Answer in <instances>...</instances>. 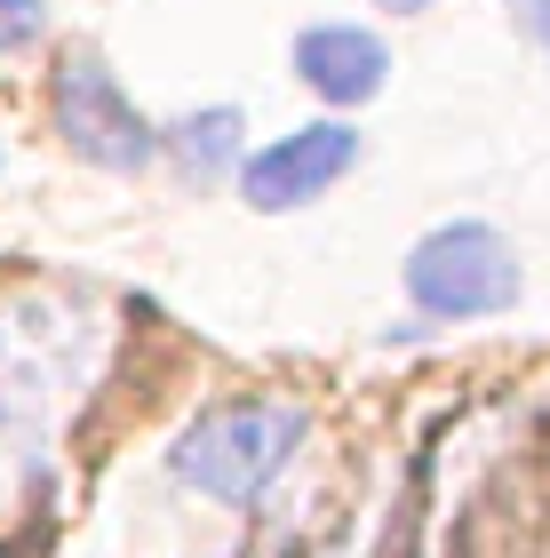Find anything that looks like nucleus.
<instances>
[{
    "instance_id": "nucleus-5",
    "label": "nucleus",
    "mask_w": 550,
    "mask_h": 558,
    "mask_svg": "<svg viewBox=\"0 0 550 558\" xmlns=\"http://www.w3.org/2000/svg\"><path fill=\"white\" fill-rule=\"evenodd\" d=\"M359 168V129H343V120H311V129L295 136H271L264 151H247L240 160V192L256 216H288V208H311V199H328V184Z\"/></svg>"
},
{
    "instance_id": "nucleus-8",
    "label": "nucleus",
    "mask_w": 550,
    "mask_h": 558,
    "mask_svg": "<svg viewBox=\"0 0 550 558\" xmlns=\"http://www.w3.org/2000/svg\"><path fill=\"white\" fill-rule=\"evenodd\" d=\"M48 33V0H0V57H24Z\"/></svg>"
},
{
    "instance_id": "nucleus-4",
    "label": "nucleus",
    "mask_w": 550,
    "mask_h": 558,
    "mask_svg": "<svg viewBox=\"0 0 550 558\" xmlns=\"http://www.w3.org/2000/svg\"><path fill=\"white\" fill-rule=\"evenodd\" d=\"M57 136L105 175H144L160 160V129L129 105V88L105 72V57H64L57 64Z\"/></svg>"
},
{
    "instance_id": "nucleus-10",
    "label": "nucleus",
    "mask_w": 550,
    "mask_h": 558,
    "mask_svg": "<svg viewBox=\"0 0 550 558\" xmlns=\"http://www.w3.org/2000/svg\"><path fill=\"white\" fill-rule=\"evenodd\" d=\"M375 9H391V16H415V9H431V0H375Z\"/></svg>"
},
{
    "instance_id": "nucleus-2",
    "label": "nucleus",
    "mask_w": 550,
    "mask_h": 558,
    "mask_svg": "<svg viewBox=\"0 0 550 558\" xmlns=\"http://www.w3.org/2000/svg\"><path fill=\"white\" fill-rule=\"evenodd\" d=\"M304 408H280V399H232V408H208L184 439H176V478L208 502H264L288 478L295 447H304Z\"/></svg>"
},
{
    "instance_id": "nucleus-3",
    "label": "nucleus",
    "mask_w": 550,
    "mask_h": 558,
    "mask_svg": "<svg viewBox=\"0 0 550 558\" xmlns=\"http://www.w3.org/2000/svg\"><path fill=\"white\" fill-rule=\"evenodd\" d=\"M407 303L423 319H494L518 303V256L494 223H439L407 247Z\"/></svg>"
},
{
    "instance_id": "nucleus-7",
    "label": "nucleus",
    "mask_w": 550,
    "mask_h": 558,
    "mask_svg": "<svg viewBox=\"0 0 550 558\" xmlns=\"http://www.w3.org/2000/svg\"><path fill=\"white\" fill-rule=\"evenodd\" d=\"M240 129L247 120L232 112V105H208V112H192V120H176L168 129V151H176V168L192 175V184H216V175H232L247 151H240Z\"/></svg>"
},
{
    "instance_id": "nucleus-9",
    "label": "nucleus",
    "mask_w": 550,
    "mask_h": 558,
    "mask_svg": "<svg viewBox=\"0 0 550 558\" xmlns=\"http://www.w3.org/2000/svg\"><path fill=\"white\" fill-rule=\"evenodd\" d=\"M511 16L527 24V40H535L542 57H550V0H511Z\"/></svg>"
},
{
    "instance_id": "nucleus-1",
    "label": "nucleus",
    "mask_w": 550,
    "mask_h": 558,
    "mask_svg": "<svg viewBox=\"0 0 550 558\" xmlns=\"http://www.w3.org/2000/svg\"><path fill=\"white\" fill-rule=\"evenodd\" d=\"M81 343L88 327L72 312H40V303L0 312V463L24 454L40 471V447L57 430L72 384H81Z\"/></svg>"
},
{
    "instance_id": "nucleus-6",
    "label": "nucleus",
    "mask_w": 550,
    "mask_h": 558,
    "mask_svg": "<svg viewBox=\"0 0 550 558\" xmlns=\"http://www.w3.org/2000/svg\"><path fill=\"white\" fill-rule=\"evenodd\" d=\"M391 72V48L367 33V24H311L295 33V81L328 105H367Z\"/></svg>"
}]
</instances>
